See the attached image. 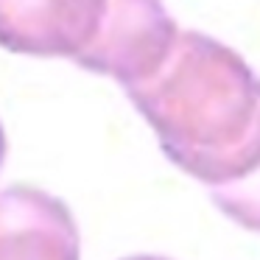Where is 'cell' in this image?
<instances>
[{
  "label": "cell",
  "mask_w": 260,
  "mask_h": 260,
  "mask_svg": "<svg viewBox=\"0 0 260 260\" xmlns=\"http://www.w3.org/2000/svg\"><path fill=\"white\" fill-rule=\"evenodd\" d=\"M162 154L207 187L260 165V79L224 42L182 31L154 76L126 87Z\"/></svg>",
  "instance_id": "cell-1"
},
{
  "label": "cell",
  "mask_w": 260,
  "mask_h": 260,
  "mask_svg": "<svg viewBox=\"0 0 260 260\" xmlns=\"http://www.w3.org/2000/svg\"><path fill=\"white\" fill-rule=\"evenodd\" d=\"M0 260H81V238L70 207L40 187H3Z\"/></svg>",
  "instance_id": "cell-4"
},
{
  "label": "cell",
  "mask_w": 260,
  "mask_h": 260,
  "mask_svg": "<svg viewBox=\"0 0 260 260\" xmlns=\"http://www.w3.org/2000/svg\"><path fill=\"white\" fill-rule=\"evenodd\" d=\"M6 132H3V126H0V171H3V162H6Z\"/></svg>",
  "instance_id": "cell-6"
},
{
  "label": "cell",
  "mask_w": 260,
  "mask_h": 260,
  "mask_svg": "<svg viewBox=\"0 0 260 260\" xmlns=\"http://www.w3.org/2000/svg\"><path fill=\"white\" fill-rule=\"evenodd\" d=\"M123 260H168V257H159V254H135V257H123Z\"/></svg>",
  "instance_id": "cell-7"
},
{
  "label": "cell",
  "mask_w": 260,
  "mask_h": 260,
  "mask_svg": "<svg viewBox=\"0 0 260 260\" xmlns=\"http://www.w3.org/2000/svg\"><path fill=\"white\" fill-rule=\"evenodd\" d=\"M179 34L162 0H107L101 31L76 64L126 90L162 68Z\"/></svg>",
  "instance_id": "cell-2"
},
{
  "label": "cell",
  "mask_w": 260,
  "mask_h": 260,
  "mask_svg": "<svg viewBox=\"0 0 260 260\" xmlns=\"http://www.w3.org/2000/svg\"><path fill=\"white\" fill-rule=\"evenodd\" d=\"M213 204L226 215L230 221L241 224L243 230L260 232V165L249 176L230 185L207 187Z\"/></svg>",
  "instance_id": "cell-5"
},
{
  "label": "cell",
  "mask_w": 260,
  "mask_h": 260,
  "mask_svg": "<svg viewBox=\"0 0 260 260\" xmlns=\"http://www.w3.org/2000/svg\"><path fill=\"white\" fill-rule=\"evenodd\" d=\"M107 0H0V48L79 59L101 31Z\"/></svg>",
  "instance_id": "cell-3"
}]
</instances>
